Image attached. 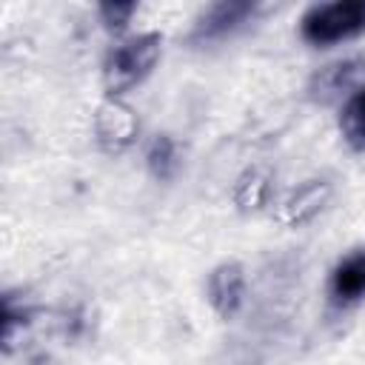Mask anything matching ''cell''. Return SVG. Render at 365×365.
<instances>
[{
	"label": "cell",
	"instance_id": "cell-1",
	"mask_svg": "<svg viewBox=\"0 0 365 365\" xmlns=\"http://www.w3.org/2000/svg\"><path fill=\"white\" fill-rule=\"evenodd\" d=\"M163 51V37L157 31L134 34L114 46L103 60V88L108 100H120L125 91L140 86L157 66Z\"/></svg>",
	"mask_w": 365,
	"mask_h": 365
},
{
	"label": "cell",
	"instance_id": "cell-2",
	"mask_svg": "<svg viewBox=\"0 0 365 365\" xmlns=\"http://www.w3.org/2000/svg\"><path fill=\"white\" fill-rule=\"evenodd\" d=\"M365 31V0L311 6L299 20V37L311 46H334Z\"/></svg>",
	"mask_w": 365,
	"mask_h": 365
},
{
	"label": "cell",
	"instance_id": "cell-3",
	"mask_svg": "<svg viewBox=\"0 0 365 365\" xmlns=\"http://www.w3.org/2000/svg\"><path fill=\"white\" fill-rule=\"evenodd\" d=\"M140 134V120L123 100H106L94 111V140L106 154H123Z\"/></svg>",
	"mask_w": 365,
	"mask_h": 365
},
{
	"label": "cell",
	"instance_id": "cell-4",
	"mask_svg": "<svg viewBox=\"0 0 365 365\" xmlns=\"http://www.w3.org/2000/svg\"><path fill=\"white\" fill-rule=\"evenodd\" d=\"M254 3L251 0H217L211 6H205L200 11V17L194 20L191 31H188V43H214L222 40L225 34H231L234 29H240L251 14H254Z\"/></svg>",
	"mask_w": 365,
	"mask_h": 365
},
{
	"label": "cell",
	"instance_id": "cell-5",
	"mask_svg": "<svg viewBox=\"0 0 365 365\" xmlns=\"http://www.w3.org/2000/svg\"><path fill=\"white\" fill-rule=\"evenodd\" d=\"M365 299V245L351 248L328 274V305L336 311L354 308Z\"/></svg>",
	"mask_w": 365,
	"mask_h": 365
},
{
	"label": "cell",
	"instance_id": "cell-6",
	"mask_svg": "<svg viewBox=\"0 0 365 365\" xmlns=\"http://www.w3.org/2000/svg\"><path fill=\"white\" fill-rule=\"evenodd\" d=\"M365 88V60H339L319 68L308 86L311 100L328 106L336 100H348L351 94Z\"/></svg>",
	"mask_w": 365,
	"mask_h": 365
},
{
	"label": "cell",
	"instance_id": "cell-7",
	"mask_svg": "<svg viewBox=\"0 0 365 365\" xmlns=\"http://www.w3.org/2000/svg\"><path fill=\"white\" fill-rule=\"evenodd\" d=\"M205 297L220 319H234L245 302V271L240 262L228 259L211 268L205 279Z\"/></svg>",
	"mask_w": 365,
	"mask_h": 365
},
{
	"label": "cell",
	"instance_id": "cell-8",
	"mask_svg": "<svg viewBox=\"0 0 365 365\" xmlns=\"http://www.w3.org/2000/svg\"><path fill=\"white\" fill-rule=\"evenodd\" d=\"M328 200H331V182L328 180H322V177L305 180L282 202V222L291 225V228L305 225V222H311L328 205Z\"/></svg>",
	"mask_w": 365,
	"mask_h": 365
},
{
	"label": "cell",
	"instance_id": "cell-9",
	"mask_svg": "<svg viewBox=\"0 0 365 365\" xmlns=\"http://www.w3.org/2000/svg\"><path fill=\"white\" fill-rule=\"evenodd\" d=\"M271 197V171L262 165L245 168L234 182V202L242 214H254L262 205H268Z\"/></svg>",
	"mask_w": 365,
	"mask_h": 365
},
{
	"label": "cell",
	"instance_id": "cell-10",
	"mask_svg": "<svg viewBox=\"0 0 365 365\" xmlns=\"http://www.w3.org/2000/svg\"><path fill=\"white\" fill-rule=\"evenodd\" d=\"M34 314L37 311L31 305H26L23 299L17 302L14 294L3 297V354H14L23 345L26 334L34 325Z\"/></svg>",
	"mask_w": 365,
	"mask_h": 365
},
{
	"label": "cell",
	"instance_id": "cell-11",
	"mask_svg": "<svg viewBox=\"0 0 365 365\" xmlns=\"http://www.w3.org/2000/svg\"><path fill=\"white\" fill-rule=\"evenodd\" d=\"M145 168L157 182H171L180 171V145L168 134H157L145 148Z\"/></svg>",
	"mask_w": 365,
	"mask_h": 365
},
{
	"label": "cell",
	"instance_id": "cell-12",
	"mask_svg": "<svg viewBox=\"0 0 365 365\" xmlns=\"http://www.w3.org/2000/svg\"><path fill=\"white\" fill-rule=\"evenodd\" d=\"M339 134L354 151H365V88L351 94L339 108Z\"/></svg>",
	"mask_w": 365,
	"mask_h": 365
},
{
	"label": "cell",
	"instance_id": "cell-13",
	"mask_svg": "<svg viewBox=\"0 0 365 365\" xmlns=\"http://www.w3.org/2000/svg\"><path fill=\"white\" fill-rule=\"evenodd\" d=\"M100 20L108 31H123L131 23V14L137 11V3H100Z\"/></svg>",
	"mask_w": 365,
	"mask_h": 365
}]
</instances>
